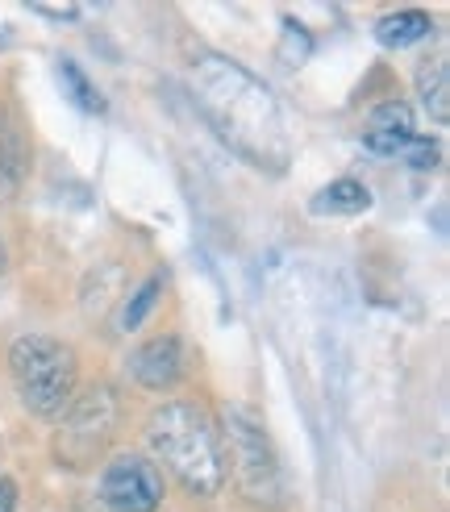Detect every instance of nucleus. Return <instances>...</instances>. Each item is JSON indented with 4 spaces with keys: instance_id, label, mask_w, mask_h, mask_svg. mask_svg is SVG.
<instances>
[{
    "instance_id": "obj_1",
    "label": "nucleus",
    "mask_w": 450,
    "mask_h": 512,
    "mask_svg": "<svg viewBox=\"0 0 450 512\" xmlns=\"http://www.w3.org/2000/svg\"><path fill=\"white\" fill-rule=\"evenodd\" d=\"M188 88L209 130L234 155L259 171L280 175L292 159V138L284 125L280 100L255 71L225 55H200L188 71Z\"/></svg>"
},
{
    "instance_id": "obj_2",
    "label": "nucleus",
    "mask_w": 450,
    "mask_h": 512,
    "mask_svg": "<svg viewBox=\"0 0 450 512\" xmlns=\"http://www.w3.org/2000/svg\"><path fill=\"white\" fill-rule=\"evenodd\" d=\"M146 442L163 467L192 496H217L225 488V450L209 413L192 400H167L146 421Z\"/></svg>"
},
{
    "instance_id": "obj_3",
    "label": "nucleus",
    "mask_w": 450,
    "mask_h": 512,
    "mask_svg": "<svg viewBox=\"0 0 450 512\" xmlns=\"http://www.w3.org/2000/svg\"><path fill=\"white\" fill-rule=\"evenodd\" d=\"M221 450H225V479L234 475V488L246 504L255 508H284L288 504V483H284V467L271 450V438L263 433V425L246 413V408H225L221 417Z\"/></svg>"
},
{
    "instance_id": "obj_4",
    "label": "nucleus",
    "mask_w": 450,
    "mask_h": 512,
    "mask_svg": "<svg viewBox=\"0 0 450 512\" xmlns=\"http://www.w3.org/2000/svg\"><path fill=\"white\" fill-rule=\"evenodd\" d=\"M9 375L17 383L21 404L34 417H59L80 388L75 350L46 334H21L9 346Z\"/></svg>"
},
{
    "instance_id": "obj_5",
    "label": "nucleus",
    "mask_w": 450,
    "mask_h": 512,
    "mask_svg": "<svg viewBox=\"0 0 450 512\" xmlns=\"http://www.w3.org/2000/svg\"><path fill=\"white\" fill-rule=\"evenodd\" d=\"M117 429H121V396L109 383H92V388L75 392L67 404V417L55 433V458L63 467H88L92 458L109 450Z\"/></svg>"
},
{
    "instance_id": "obj_6",
    "label": "nucleus",
    "mask_w": 450,
    "mask_h": 512,
    "mask_svg": "<svg viewBox=\"0 0 450 512\" xmlns=\"http://www.w3.org/2000/svg\"><path fill=\"white\" fill-rule=\"evenodd\" d=\"M163 496V471L146 454H113L100 471V500L113 512H159Z\"/></svg>"
},
{
    "instance_id": "obj_7",
    "label": "nucleus",
    "mask_w": 450,
    "mask_h": 512,
    "mask_svg": "<svg viewBox=\"0 0 450 512\" xmlns=\"http://www.w3.org/2000/svg\"><path fill=\"white\" fill-rule=\"evenodd\" d=\"M184 371H188V350L175 334H159L130 354V379L146 392L175 388L184 379Z\"/></svg>"
},
{
    "instance_id": "obj_8",
    "label": "nucleus",
    "mask_w": 450,
    "mask_h": 512,
    "mask_svg": "<svg viewBox=\"0 0 450 512\" xmlns=\"http://www.w3.org/2000/svg\"><path fill=\"white\" fill-rule=\"evenodd\" d=\"M413 134H417V117L405 100H380L363 121V146L380 159H400V150L409 146Z\"/></svg>"
},
{
    "instance_id": "obj_9",
    "label": "nucleus",
    "mask_w": 450,
    "mask_h": 512,
    "mask_svg": "<svg viewBox=\"0 0 450 512\" xmlns=\"http://www.w3.org/2000/svg\"><path fill=\"white\" fill-rule=\"evenodd\" d=\"M30 171V142L13 109H0V196H17Z\"/></svg>"
},
{
    "instance_id": "obj_10",
    "label": "nucleus",
    "mask_w": 450,
    "mask_h": 512,
    "mask_svg": "<svg viewBox=\"0 0 450 512\" xmlns=\"http://www.w3.org/2000/svg\"><path fill=\"white\" fill-rule=\"evenodd\" d=\"M430 34H434V17L421 13V9H396V13L375 21V38H380V46H388V50L417 46Z\"/></svg>"
},
{
    "instance_id": "obj_11",
    "label": "nucleus",
    "mask_w": 450,
    "mask_h": 512,
    "mask_svg": "<svg viewBox=\"0 0 450 512\" xmlns=\"http://www.w3.org/2000/svg\"><path fill=\"white\" fill-rule=\"evenodd\" d=\"M309 209L317 217H355V213L371 209V192H367V184H359V179H334L330 188H321L313 196Z\"/></svg>"
},
{
    "instance_id": "obj_12",
    "label": "nucleus",
    "mask_w": 450,
    "mask_h": 512,
    "mask_svg": "<svg viewBox=\"0 0 450 512\" xmlns=\"http://www.w3.org/2000/svg\"><path fill=\"white\" fill-rule=\"evenodd\" d=\"M163 288H167V275L163 271H150L142 284L125 296V304L117 309V317H113V325H117V334H134V329H142L146 325V317L155 313V304H159V296H163Z\"/></svg>"
},
{
    "instance_id": "obj_13",
    "label": "nucleus",
    "mask_w": 450,
    "mask_h": 512,
    "mask_svg": "<svg viewBox=\"0 0 450 512\" xmlns=\"http://www.w3.org/2000/svg\"><path fill=\"white\" fill-rule=\"evenodd\" d=\"M417 96H421L425 113H430L438 125L450 121V67H446V59H430V63L417 67Z\"/></svg>"
},
{
    "instance_id": "obj_14",
    "label": "nucleus",
    "mask_w": 450,
    "mask_h": 512,
    "mask_svg": "<svg viewBox=\"0 0 450 512\" xmlns=\"http://www.w3.org/2000/svg\"><path fill=\"white\" fill-rule=\"evenodd\" d=\"M59 80H63V92L71 96V105L75 109H84V113H105V96H100V88L88 80V71L75 63V59H63L59 63Z\"/></svg>"
},
{
    "instance_id": "obj_15",
    "label": "nucleus",
    "mask_w": 450,
    "mask_h": 512,
    "mask_svg": "<svg viewBox=\"0 0 450 512\" xmlns=\"http://www.w3.org/2000/svg\"><path fill=\"white\" fill-rule=\"evenodd\" d=\"M400 159H405L413 171H434V167H438V159H442V146H438V142H430V138H421V134H413V138H409V146L400 150Z\"/></svg>"
},
{
    "instance_id": "obj_16",
    "label": "nucleus",
    "mask_w": 450,
    "mask_h": 512,
    "mask_svg": "<svg viewBox=\"0 0 450 512\" xmlns=\"http://www.w3.org/2000/svg\"><path fill=\"white\" fill-rule=\"evenodd\" d=\"M0 512H17V483L0 475Z\"/></svg>"
},
{
    "instance_id": "obj_17",
    "label": "nucleus",
    "mask_w": 450,
    "mask_h": 512,
    "mask_svg": "<svg viewBox=\"0 0 450 512\" xmlns=\"http://www.w3.org/2000/svg\"><path fill=\"white\" fill-rule=\"evenodd\" d=\"M34 13H46V17H80V5H34Z\"/></svg>"
},
{
    "instance_id": "obj_18",
    "label": "nucleus",
    "mask_w": 450,
    "mask_h": 512,
    "mask_svg": "<svg viewBox=\"0 0 450 512\" xmlns=\"http://www.w3.org/2000/svg\"><path fill=\"white\" fill-rule=\"evenodd\" d=\"M5 263H9V250H5V242H0V271H5Z\"/></svg>"
}]
</instances>
